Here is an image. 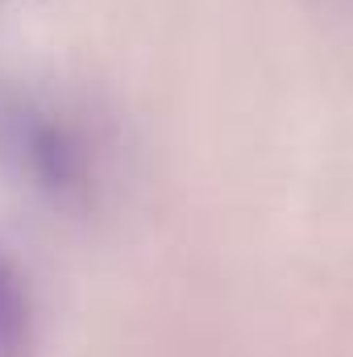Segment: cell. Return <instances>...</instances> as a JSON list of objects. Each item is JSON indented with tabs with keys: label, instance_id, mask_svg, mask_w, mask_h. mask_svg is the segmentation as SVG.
Here are the masks:
<instances>
[{
	"label": "cell",
	"instance_id": "obj_1",
	"mask_svg": "<svg viewBox=\"0 0 353 357\" xmlns=\"http://www.w3.org/2000/svg\"><path fill=\"white\" fill-rule=\"evenodd\" d=\"M33 345H38V328H33L25 274L0 245V357H33Z\"/></svg>",
	"mask_w": 353,
	"mask_h": 357
}]
</instances>
